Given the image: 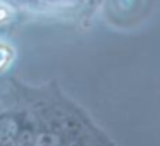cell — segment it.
Returning <instances> with one entry per match:
<instances>
[{
	"instance_id": "obj_1",
	"label": "cell",
	"mask_w": 160,
	"mask_h": 146,
	"mask_svg": "<svg viewBox=\"0 0 160 146\" xmlns=\"http://www.w3.org/2000/svg\"><path fill=\"white\" fill-rule=\"evenodd\" d=\"M57 144H59L57 136L50 134V132H45V134H40L35 139V144L33 146H57Z\"/></svg>"
},
{
	"instance_id": "obj_2",
	"label": "cell",
	"mask_w": 160,
	"mask_h": 146,
	"mask_svg": "<svg viewBox=\"0 0 160 146\" xmlns=\"http://www.w3.org/2000/svg\"><path fill=\"white\" fill-rule=\"evenodd\" d=\"M14 134H16V129H14V125L12 124H2L0 125V144L2 143H9L12 138H14Z\"/></svg>"
},
{
	"instance_id": "obj_4",
	"label": "cell",
	"mask_w": 160,
	"mask_h": 146,
	"mask_svg": "<svg viewBox=\"0 0 160 146\" xmlns=\"http://www.w3.org/2000/svg\"><path fill=\"white\" fill-rule=\"evenodd\" d=\"M12 11L11 7H7L5 4H0V24H5L7 21H11Z\"/></svg>"
},
{
	"instance_id": "obj_3",
	"label": "cell",
	"mask_w": 160,
	"mask_h": 146,
	"mask_svg": "<svg viewBox=\"0 0 160 146\" xmlns=\"http://www.w3.org/2000/svg\"><path fill=\"white\" fill-rule=\"evenodd\" d=\"M12 60V50L7 45L0 43V69L7 67V64Z\"/></svg>"
}]
</instances>
